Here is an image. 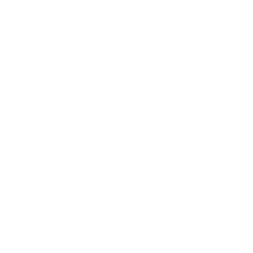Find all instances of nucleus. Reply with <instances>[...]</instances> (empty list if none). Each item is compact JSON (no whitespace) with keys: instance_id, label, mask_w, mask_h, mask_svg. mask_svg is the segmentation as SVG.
I'll return each mask as SVG.
<instances>
[]
</instances>
